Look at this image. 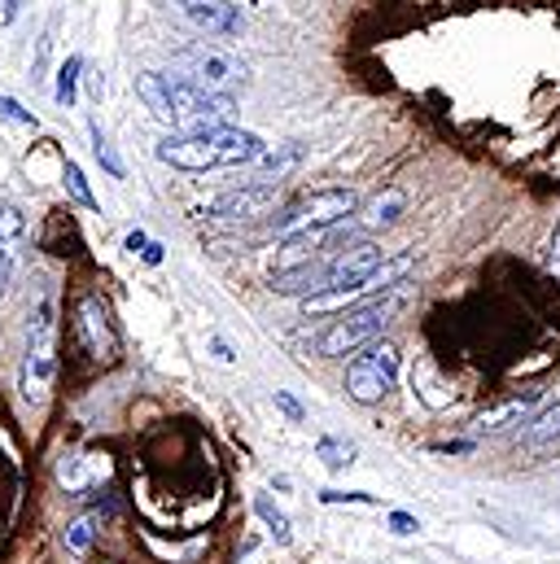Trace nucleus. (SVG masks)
<instances>
[{
	"label": "nucleus",
	"instance_id": "f257e3e1",
	"mask_svg": "<svg viewBox=\"0 0 560 564\" xmlns=\"http://www.w3.org/2000/svg\"><path fill=\"white\" fill-rule=\"evenodd\" d=\"M137 97L162 123H171L180 137L228 128V119L237 115V97L202 93V88H193V84H184L175 75H162V70H140Z\"/></svg>",
	"mask_w": 560,
	"mask_h": 564
},
{
	"label": "nucleus",
	"instance_id": "f03ea898",
	"mask_svg": "<svg viewBox=\"0 0 560 564\" xmlns=\"http://www.w3.org/2000/svg\"><path fill=\"white\" fill-rule=\"evenodd\" d=\"M158 162L175 171H219V166H246L263 153V141L241 128H215V132H193V137H166L153 149Z\"/></svg>",
	"mask_w": 560,
	"mask_h": 564
},
{
	"label": "nucleus",
	"instance_id": "7ed1b4c3",
	"mask_svg": "<svg viewBox=\"0 0 560 564\" xmlns=\"http://www.w3.org/2000/svg\"><path fill=\"white\" fill-rule=\"evenodd\" d=\"M381 263H386L381 246H373V241L346 246L329 268H320L315 289L302 297V311H306V315H333V311H342V306L368 297V276H373Z\"/></svg>",
	"mask_w": 560,
	"mask_h": 564
},
{
	"label": "nucleus",
	"instance_id": "20e7f679",
	"mask_svg": "<svg viewBox=\"0 0 560 564\" xmlns=\"http://www.w3.org/2000/svg\"><path fill=\"white\" fill-rule=\"evenodd\" d=\"M171 66H175V79H184L202 93H219V97H233V88H241L250 75L246 62L215 40H193V44L175 48Z\"/></svg>",
	"mask_w": 560,
	"mask_h": 564
},
{
	"label": "nucleus",
	"instance_id": "39448f33",
	"mask_svg": "<svg viewBox=\"0 0 560 564\" xmlns=\"http://www.w3.org/2000/svg\"><path fill=\"white\" fill-rule=\"evenodd\" d=\"M395 311H399V297H377V302H364V306L342 311V315L315 337V355L342 359V355H355V350L381 341V333H386V324L395 319Z\"/></svg>",
	"mask_w": 560,
	"mask_h": 564
},
{
	"label": "nucleus",
	"instance_id": "423d86ee",
	"mask_svg": "<svg viewBox=\"0 0 560 564\" xmlns=\"http://www.w3.org/2000/svg\"><path fill=\"white\" fill-rule=\"evenodd\" d=\"M57 377V324L53 302H40L26 324V359H22V403L40 408Z\"/></svg>",
	"mask_w": 560,
	"mask_h": 564
},
{
	"label": "nucleus",
	"instance_id": "0eeeda50",
	"mask_svg": "<svg viewBox=\"0 0 560 564\" xmlns=\"http://www.w3.org/2000/svg\"><path fill=\"white\" fill-rule=\"evenodd\" d=\"M359 210V197L351 188H320L306 193L302 202H293L277 219V237H306V232H333L337 224H346Z\"/></svg>",
	"mask_w": 560,
	"mask_h": 564
},
{
	"label": "nucleus",
	"instance_id": "6e6552de",
	"mask_svg": "<svg viewBox=\"0 0 560 564\" xmlns=\"http://www.w3.org/2000/svg\"><path fill=\"white\" fill-rule=\"evenodd\" d=\"M395 377H399V350L390 341H373L364 346V355L351 359L346 368V394L364 408L381 403L390 390H395Z\"/></svg>",
	"mask_w": 560,
	"mask_h": 564
},
{
	"label": "nucleus",
	"instance_id": "1a4fd4ad",
	"mask_svg": "<svg viewBox=\"0 0 560 564\" xmlns=\"http://www.w3.org/2000/svg\"><path fill=\"white\" fill-rule=\"evenodd\" d=\"M75 341L93 364H115L119 359V328L110 315V302L101 293H84L75 306Z\"/></svg>",
	"mask_w": 560,
	"mask_h": 564
},
{
	"label": "nucleus",
	"instance_id": "9d476101",
	"mask_svg": "<svg viewBox=\"0 0 560 564\" xmlns=\"http://www.w3.org/2000/svg\"><path fill=\"white\" fill-rule=\"evenodd\" d=\"M277 206H280L277 184H246V188L224 193V197L206 210V219H215V224H255V219L272 215Z\"/></svg>",
	"mask_w": 560,
	"mask_h": 564
},
{
	"label": "nucleus",
	"instance_id": "9b49d317",
	"mask_svg": "<svg viewBox=\"0 0 560 564\" xmlns=\"http://www.w3.org/2000/svg\"><path fill=\"white\" fill-rule=\"evenodd\" d=\"M171 9H175L189 26H197V31H206V35H219V40H233V35L246 31L241 4H233V0H171Z\"/></svg>",
	"mask_w": 560,
	"mask_h": 564
},
{
	"label": "nucleus",
	"instance_id": "f8f14e48",
	"mask_svg": "<svg viewBox=\"0 0 560 564\" xmlns=\"http://www.w3.org/2000/svg\"><path fill=\"white\" fill-rule=\"evenodd\" d=\"M115 464L106 451H71L62 455L57 464V481L66 486V495H88V490H101L110 481Z\"/></svg>",
	"mask_w": 560,
	"mask_h": 564
},
{
	"label": "nucleus",
	"instance_id": "ddd939ff",
	"mask_svg": "<svg viewBox=\"0 0 560 564\" xmlns=\"http://www.w3.org/2000/svg\"><path fill=\"white\" fill-rule=\"evenodd\" d=\"M403 202H408V197H403L399 188L377 193L373 202H364V206L355 210V228H359V232H386V228L403 215Z\"/></svg>",
	"mask_w": 560,
	"mask_h": 564
},
{
	"label": "nucleus",
	"instance_id": "4468645a",
	"mask_svg": "<svg viewBox=\"0 0 560 564\" xmlns=\"http://www.w3.org/2000/svg\"><path fill=\"white\" fill-rule=\"evenodd\" d=\"M530 412H535V399H504L477 416V433H504L513 424H526Z\"/></svg>",
	"mask_w": 560,
	"mask_h": 564
},
{
	"label": "nucleus",
	"instance_id": "2eb2a0df",
	"mask_svg": "<svg viewBox=\"0 0 560 564\" xmlns=\"http://www.w3.org/2000/svg\"><path fill=\"white\" fill-rule=\"evenodd\" d=\"M115 512H119V508H106V512H101V508H93V512L75 517V521L66 525V552H71V556H84V552L93 547V539L101 534V525H106Z\"/></svg>",
	"mask_w": 560,
	"mask_h": 564
},
{
	"label": "nucleus",
	"instance_id": "dca6fc26",
	"mask_svg": "<svg viewBox=\"0 0 560 564\" xmlns=\"http://www.w3.org/2000/svg\"><path fill=\"white\" fill-rule=\"evenodd\" d=\"M79 70H84V57H79V53H75V57H66V62H62V70H57V93H53V97H57V106H62V110H71V106H75V97H79Z\"/></svg>",
	"mask_w": 560,
	"mask_h": 564
},
{
	"label": "nucleus",
	"instance_id": "f3484780",
	"mask_svg": "<svg viewBox=\"0 0 560 564\" xmlns=\"http://www.w3.org/2000/svg\"><path fill=\"white\" fill-rule=\"evenodd\" d=\"M315 459H324V468L342 473L346 464H355V442H346V437H320L315 442Z\"/></svg>",
	"mask_w": 560,
	"mask_h": 564
},
{
	"label": "nucleus",
	"instance_id": "a211bd4d",
	"mask_svg": "<svg viewBox=\"0 0 560 564\" xmlns=\"http://www.w3.org/2000/svg\"><path fill=\"white\" fill-rule=\"evenodd\" d=\"M255 512H259V521H263V525L277 534V543H289V539H293V530H289V517L280 512V508L272 503V499H268V495H259V499H255Z\"/></svg>",
	"mask_w": 560,
	"mask_h": 564
},
{
	"label": "nucleus",
	"instance_id": "6ab92c4d",
	"mask_svg": "<svg viewBox=\"0 0 560 564\" xmlns=\"http://www.w3.org/2000/svg\"><path fill=\"white\" fill-rule=\"evenodd\" d=\"M62 175H66V193L84 206V210H97V197H93V188H88V180H84V171H79V162H71L66 158V166H62Z\"/></svg>",
	"mask_w": 560,
	"mask_h": 564
},
{
	"label": "nucleus",
	"instance_id": "aec40b11",
	"mask_svg": "<svg viewBox=\"0 0 560 564\" xmlns=\"http://www.w3.org/2000/svg\"><path fill=\"white\" fill-rule=\"evenodd\" d=\"M88 132H93V153H97V162L115 175V180H123V162H119V153H115V144H110V137L101 132V123H88Z\"/></svg>",
	"mask_w": 560,
	"mask_h": 564
},
{
	"label": "nucleus",
	"instance_id": "412c9836",
	"mask_svg": "<svg viewBox=\"0 0 560 564\" xmlns=\"http://www.w3.org/2000/svg\"><path fill=\"white\" fill-rule=\"evenodd\" d=\"M530 437H535V442H552V437H560V403H552L539 421L530 424Z\"/></svg>",
	"mask_w": 560,
	"mask_h": 564
},
{
	"label": "nucleus",
	"instance_id": "4be33fe9",
	"mask_svg": "<svg viewBox=\"0 0 560 564\" xmlns=\"http://www.w3.org/2000/svg\"><path fill=\"white\" fill-rule=\"evenodd\" d=\"M0 119H9V123H22V128H35V115L31 110H22L13 97H4L0 93Z\"/></svg>",
	"mask_w": 560,
	"mask_h": 564
},
{
	"label": "nucleus",
	"instance_id": "5701e85b",
	"mask_svg": "<svg viewBox=\"0 0 560 564\" xmlns=\"http://www.w3.org/2000/svg\"><path fill=\"white\" fill-rule=\"evenodd\" d=\"M298 158H302V149L293 144V149H284V153H259L255 162H263V171H277L280 175V171H284V166H293Z\"/></svg>",
	"mask_w": 560,
	"mask_h": 564
},
{
	"label": "nucleus",
	"instance_id": "b1692460",
	"mask_svg": "<svg viewBox=\"0 0 560 564\" xmlns=\"http://www.w3.org/2000/svg\"><path fill=\"white\" fill-rule=\"evenodd\" d=\"M320 499L324 503H377V495H364V490H324Z\"/></svg>",
	"mask_w": 560,
	"mask_h": 564
},
{
	"label": "nucleus",
	"instance_id": "393cba45",
	"mask_svg": "<svg viewBox=\"0 0 560 564\" xmlns=\"http://www.w3.org/2000/svg\"><path fill=\"white\" fill-rule=\"evenodd\" d=\"M49 53H53V26H49V31L40 35V53H35V66H31L35 75H31V79H44V66H49Z\"/></svg>",
	"mask_w": 560,
	"mask_h": 564
},
{
	"label": "nucleus",
	"instance_id": "a878e982",
	"mask_svg": "<svg viewBox=\"0 0 560 564\" xmlns=\"http://www.w3.org/2000/svg\"><path fill=\"white\" fill-rule=\"evenodd\" d=\"M277 408L280 412H284V416H289V421H306V412H302V403H298V399H293V394H284V390H277Z\"/></svg>",
	"mask_w": 560,
	"mask_h": 564
},
{
	"label": "nucleus",
	"instance_id": "bb28decb",
	"mask_svg": "<svg viewBox=\"0 0 560 564\" xmlns=\"http://www.w3.org/2000/svg\"><path fill=\"white\" fill-rule=\"evenodd\" d=\"M390 530L395 534H417V517H408V512H390Z\"/></svg>",
	"mask_w": 560,
	"mask_h": 564
},
{
	"label": "nucleus",
	"instance_id": "cd10ccee",
	"mask_svg": "<svg viewBox=\"0 0 560 564\" xmlns=\"http://www.w3.org/2000/svg\"><path fill=\"white\" fill-rule=\"evenodd\" d=\"M9 268H13V246L0 241V293H4V281H9Z\"/></svg>",
	"mask_w": 560,
	"mask_h": 564
},
{
	"label": "nucleus",
	"instance_id": "c85d7f7f",
	"mask_svg": "<svg viewBox=\"0 0 560 564\" xmlns=\"http://www.w3.org/2000/svg\"><path fill=\"white\" fill-rule=\"evenodd\" d=\"M211 350H215V359H219V364H233V359H237V355H233V346H228L224 337H211Z\"/></svg>",
	"mask_w": 560,
	"mask_h": 564
},
{
	"label": "nucleus",
	"instance_id": "c756f323",
	"mask_svg": "<svg viewBox=\"0 0 560 564\" xmlns=\"http://www.w3.org/2000/svg\"><path fill=\"white\" fill-rule=\"evenodd\" d=\"M140 259H144L149 268H158V263H162V246H158V241H149V246L140 250Z\"/></svg>",
	"mask_w": 560,
	"mask_h": 564
},
{
	"label": "nucleus",
	"instance_id": "7c9ffc66",
	"mask_svg": "<svg viewBox=\"0 0 560 564\" xmlns=\"http://www.w3.org/2000/svg\"><path fill=\"white\" fill-rule=\"evenodd\" d=\"M548 268L560 276V224H557V232H552V254H548Z\"/></svg>",
	"mask_w": 560,
	"mask_h": 564
},
{
	"label": "nucleus",
	"instance_id": "2f4dec72",
	"mask_svg": "<svg viewBox=\"0 0 560 564\" xmlns=\"http://www.w3.org/2000/svg\"><path fill=\"white\" fill-rule=\"evenodd\" d=\"M438 451H442V455H464V451H473V442H442Z\"/></svg>",
	"mask_w": 560,
	"mask_h": 564
},
{
	"label": "nucleus",
	"instance_id": "473e14b6",
	"mask_svg": "<svg viewBox=\"0 0 560 564\" xmlns=\"http://www.w3.org/2000/svg\"><path fill=\"white\" fill-rule=\"evenodd\" d=\"M144 246H149V237H144V232H128V250H132V254H140Z\"/></svg>",
	"mask_w": 560,
	"mask_h": 564
},
{
	"label": "nucleus",
	"instance_id": "72a5a7b5",
	"mask_svg": "<svg viewBox=\"0 0 560 564\" xmlns=\"http://www.w3.org/2000/svg\"><path fill=\"white\" fill-rule=\"evenodd\" d=\"M101 564H115V561H101Z\"/></svg>",
	"mask_w": 560,
	"mask_h": 564
}]
</instances>
